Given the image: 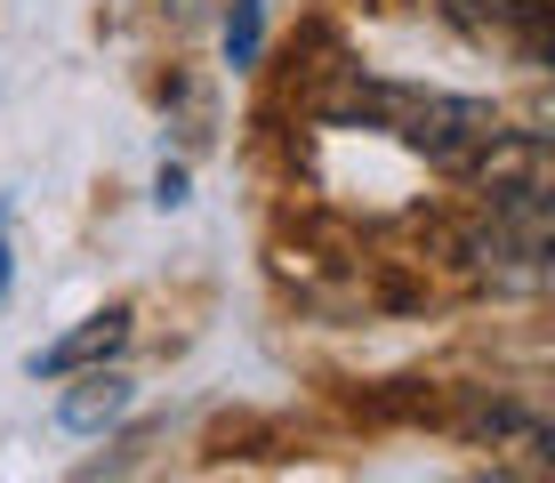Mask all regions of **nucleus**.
Segmentation results:
<instances>
[{
  "instance_id": "f257e3e1",
  "label": "nucleus",
  "mask_w": 555,
  "mask_h": 483,
  "mask_svg": "<svg viewBox=\"0 0 555 483\" xmlns=\"http://www.w3.org/2000/svg\"><path fill=\"white\" fill-rule=\"evenodd\" d=\"M314 113L331 129H378V138L427 153V162L451 169V178H467V169L500 145V129H507L483 97H451V89H418V81H378V73H362V65H338V81L314 97Z\"/></svg>"
},
{
  "instance_id": "f03ea898",
  "label": "nucleus",
  "mask_w": 555,
  "mask_h": 483,
  "mask_svg": "<svg viewBox=\"0 0 555 483\" xmlns=\"http://www.w3.org/2000/svg\"><path fill=\"white\" fill-rule=\"evenodd\" d=\"M451 25H467L475 41H507L524 65L547 56V0H443Z\"/></svg>"
},
{
  "instance_id": "7ed1b4c3",
  "label": "nucleus",
  "mask_w": 555,
  "mask_h": 483,
  "mask_svg": "<svg viewBox=\"0 0 555 483\" xmlns=\"http://www.w3.org/2000/svg\"><path fill=\"white\" fill-rule=\"evenodd\" d=\"M129 339V306H98L89 322H73L56 346L33 355V379H73V371H105V355H121Z\"/></svg>"
},
{
  "instance_id": "20e7f679",
  "label": "nucleus",
  "mask_w": 555,
  "mask_h": 483,
  "mask_svg": "<svg viewBox=\"0 0 555 483\" xmlns=\"http://www.w3.org/2000/svg\"><path fill=\"white\" fill-rule=\"evenodd\" d=\"M121 411H129V379H121V371H81V386L56 403L65 435H98V428H113Z\"/></svg>"
},
{
  "instance_id": "39448f33",
  "label": "nucleus",
  "mask_w": 555,
  "mask_h": 483,
  "mask_svg": "<svg viewBox=\"0 0 555 483\" xmlns=\"http://www.w3.org/2000/svg\"><path fill=\"white\" fill-rule=\"evenodd\" d=\"M258 41H266V0H234V16H225V56H234V65H258Z\"/></svg>"
},
{
  "instance_id": "423d86ee",
  "label": "nucleus",
  "mask_w": 555,
  "mask_h": 483,
  "mask_svg": "<svg viewBox=\"0 0 555 483\" xmlns=\"http://www.w3.org/2000/svg\"><path fill=\"white\" fill-rule=\"evenodd\" d=\"M9 282H16V258H9V234H0V298H9Z\"/></svg>"
},
{
  "instance_id": "0eeeda50",
  "label": "nucleus",
  "mask_w": 555,
  "mask_h": 483,
  "mask_svg": "<svg viewBox=\"0 0 555 483\" xmlns=\"http://www.w3.org/2000/svg\"><path fill=\"white\" fill-rule=\"evenodd\" d=\"M475 483H524V475H507V468H491V475H475Z\"/></svg>"
}]
</instances>
